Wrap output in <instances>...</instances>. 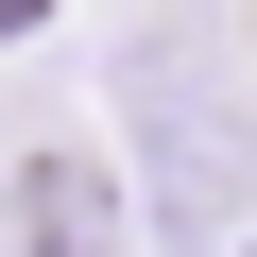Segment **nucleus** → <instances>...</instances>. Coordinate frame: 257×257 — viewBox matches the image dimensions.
<instances>
[{
  "mask_svg": "<svg viewBox=\"0 0 257 257\" xmlns=\"http://www.w3.org/2000/svg\"><path fill=\"white\" fill-rule=\"evenodd\" d=\"M18 257H120V189L86 155H35L18 172Z\"/></svg>",
  "mask_w": 257,
  "mask_h": 257,
  "instance_id": "f03ea898",
  "label": "nucleus"
},
{
  "mask_svg": "<svg viewBox=\"0 0 257 257\" xmlns=\"http://www.w3.org/2000/svg\"><path fill=\"white\" fill-rule=\"evenodd\" d=\"M120 138H138V206H155V240H240V206H257V86H240V52H223V18H155L120 35Z\"/></svg>",
  "mask_w": 257,
  "mask_h": 257,
  "instance_id": "f257e3e1",
  "label": "nucleus"
}]
</instances>
